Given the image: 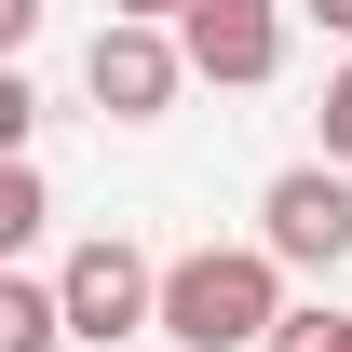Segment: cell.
I'll list each match as a JSON object with an SVG mask.
<instances>
[{
	"mask_svg": "<svg viewBox=\"0 0 352 352\" xmlns=\"http://www.w3.org/2000/svg\"><path fill=\"white\" fill-rule=\"evenodd\" d=\"M285 258L271 244H190V258H163V339L176 352H271V325H285Z\"/></svg>",
	"mask_w": 352,
	"mask_h": 352,
	"instance_id": "cell-1",
	"label": "cell"
},
{
	"mask_svg": "<svg viewBox=\"0 0 352 352\" xmlns=\"http://www.w3.org/2000/svg\"><path fill=\"white\" fill-rule=\"evenodd\" d=\"M176 82H190V41H176V28H149V14H109V28L82 41V95L109 109V122H163Z\"/></svg>",
	"mask_w": 352,
	"mask_h": 352,
	"instance_id": "cell-2",
	"label": "cell"
},
{
	"mask_svg": "<svg viewBox=\"0 0 352 352\" xmlns=\"http://www.w3.org/2000/svg\"><path fill=\"white\" fill-rule=\"evenodd\" d=\"M258 244L285 271H339L352 258V163H285L258 190Z\"/></svg>",
	"mask_w": 352,
	"mask_h": 352,
	"instance_id": "cell-3",
	"label": "cell"
},
{
	"mask_svg": "<svg viewBox=\"0 0 352 352\" xmlns=\"http://www.w3.org/2000/svg\"><path fill=\"white\" fill-rule=\"evenodd\" d=\"M54 298H68V339H135V325H163V258H135L122 230H95L54 271Z\"/></svg>",
	"mask_w": 352,
	"mask_h": 352,
	"instance_id": "cell-4",
	"label": "cell"
},
{
	"mask_svg": "<svg viewBox=\"0 0 352 352\" xmlns=\"http://www.w3.org/2000/svg\"><path fill=\"white\" fill-rule=\"evenodd\" d=\"M176 41H190V82L258 95L271 68H285V0H190V14H176Z\"/></svg>",
	"mask_w": 352,
	"mask_h": 352,
	"instance_id": "cell-5",
	"label": "cell"
},
{
	"mask_svg": "<svg viewBox=\"0 0 352 352\" xmlns=\"http://www.w3.org/2000/svg\"><path fill=\"white\" fill-rule=\"evenodd\" d=\"M54 339H68V298L28 285V271H0V352H54Z\"/></svg>",
	"mask_w": 352,
	"mask_h": 352,
	"instance_id": "cell-6",
	"label": "cell"
},
{
	"mask_svg": "<svg viewBox=\"0 0 352 352\" xmlns=\"http://www.w3.org/2000/svg\"><path fill=\"white\" fill-rule=\"evenodd\" d=\"M41 163H28V149H14V163H0V244H41Z\"/></svg>",
	"mask_w": 352,
	"mask_h": 352,
	"instance_id": "cell-7",
	"label": "cell"
},
{
	"mask_svg": "<svg viewBox=\"0 0 352 352\" xmlns=\"http://www.w3.org/2000/svg\"><path fill=\"white\" fill-rule=\"evenodd\" d=\"M339 325H352V311L311 298V311H285V325H271V352H339Z\"/></svg>",
	"mask_w": 352,
	"mask_h": 352,
	"instance_id": "cell-8",
	"label": "cell"
},
{
	"mask_svg": "<svg viewBox=\"0 0 352 352\" xmlns=\"http://www.w3.org/2000/svg\"><path fill=\"white\" fill-rule=\"evenodd\" d=\"M325 163H352V54L325 68Z\"/></svg>",
	"mask_w": 352,
	"mask_h": 352,
	"instance_id": "cell-9",
	"label": "cell"
},
{
	"mask_svg": "<svg viewBox=\"0 0 352 352\" xmlns=\"http://www.w3.org/2000/svg\"><path fill=\"white\" fill-rule=\"evenodd\" d=\"M298 14H311V28H325V41H352V0H298Z\"/></svg>",
	"mask_w": 352,
	"mask_h": 352,
	"instance_id": "cell-10",
	"label": "cell"
},
{
	"mask_svg": "<svg viewBox=\"0 0 352 352\" xmlns=\"http://www.w3.org/2000/svg\"><path fill=\"white\" fill-rule=\"evenodd\" d=\"M109 14H149V28H176V14H190V0H109Z\"/></svg>",
	"mask_w": 352,
	"mask_h": 352,
	"instance_id": "cell-11",
	"label": "cell"
},
{
	"mask_svg": "<svg viewBox=\"0 0 352 352\" xmlns=\"http://www.w3.org/2000/svg\"><path fill=\"white\" fill-rule=\"evenodd\" d=\"M339 352H352V325H339Z\"/></svg>",
	"mask_w": 352,
	"mask_h": 352,
	"instance_id": "cell-12",
	"label": "cell"
}]
</instances>
